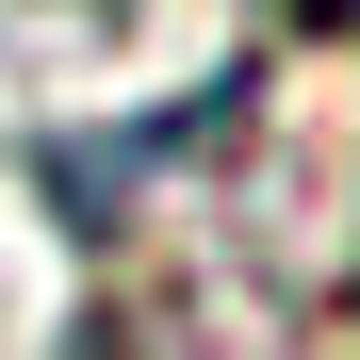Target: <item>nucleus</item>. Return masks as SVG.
Masks as SVG:
<instances>
[{
    "instance_id": "nucleus-1",
    "label": "nucleus",
    "mask_w": 360,
    "mask_h": 360,
    "mask_svg": "<svg viewBox=\"0 0 360 360\" xmlns=\"http://www.w3.org/2000/svg\"><path fill=\"white\" fill-rule=\"evenodd\" d=\"M229 115H246V82H197V98H164V115H131V131H98V148H49V213H66L82 246H115L131 197H148V180H180V164H197V131H229Z\"/></svg>"
},
{
    "instance_id": "nucleus-2",
    "label": "nucleus",
    "mask_w": 360,
    "mask_h": 360,
    "mask_svg": "<svg viewBox=\"0 0 360 360\" xmlns=\"http://www.w3.org/2000/svg\"><path fill=\"white\" fill-rule=\"evenodd\" d=\"M66 360H213V328H197V311H180V295H164V278H115V295H98V311L66 328Z\"/></svg>"
},
{
    "instance_id": "nucleus-3",
    "label": "nucleus",
    "mask_w": 360,
    "mask_h": 360,
    "mask_svg": "<svg viewBox=\"0 0 360 360\" xmlns=\"http://www.w3.org/2000/svg\"><path fill=\"white\" fill-rule=\"evenodd\" d=\"M344 17H360V0H295V33H344Z\"/></svg>"
}]
</instances>
